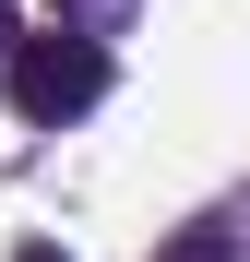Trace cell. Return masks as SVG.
I'll list each match as a JSON object with an SVG mask.
<instances>
[{
	"label": "cell",
	"mask_w": 250,
	"mask_h": 262,
	"mask_svg": "<svg viewBox=\"0 0 250 262\" xmlns=\"http://www.w3.org/2000/svg\"><path fill=\"white\" fill-rule=\"evenodd\" d=\"M48 12H60V24H72V12H107V0H48Z\"/></svg>",
	"instance_id": "cell-4"
},
{
	"label": "cell",
	"mask_w": 250,
	"mask_h": 262,
	"mask_svg": "<svg viewBox=\"0 0 250 262\" xmlns=\"http://www.w3.org/2000/svg\"><path fill=\"white\" fill-rule=\"evenodd\" d=\"M12 262H72V250H48V238H24V250H12Z\"/></svg>",
	"instance_id": "cell-3"
},
{
	"label": "cell",
	"mask_w": 250,
	"mask_h": 262,
	"mask_svg": "<svg viewBox=\"0 0 250 262\" xmlns=\"http://www.w3.org/2000/svg\"><path fill=\"white\" fill-rule=\"evenodd\" d=\"M96 96H107V48H96V36L60 24V36H24V48H12V107L24 119L60 131V119H83Z\"/></svg>",
	"instance_id": "cell-1"
},
{
	"label": "cell",
	"mask_w": 250,
	"mask_h": 262,
	"mask_svg": "<svg viewBox=\"0 0 250 262\" xmlns=\"http://www.w3.org/2000/svg\"><path fill=\"white\" fill-rule=\"evenodd\" d=\"M167 262H238V238H215V227H191V238H167Z\"/></svg>",
	"instance_id": "cell-2"
}]
</instances>
